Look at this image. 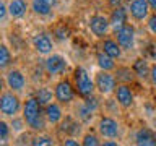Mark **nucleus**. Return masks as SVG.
<instances>
[{
	"label": "nucleus",
	"instance_id": "nucleus-28",
	"mask_svg": "<svg viewBox=\"0 0 156 146\" xmlns=\"http://www.w3.org/2000/svg\"><path fill=\"white\" fill-rule=\"evenodd\" d=\"M83 144L85 146H98L99 141H98V138L94 135H86L85 138H83Z\"/></svg>",
	"mask_w": 156,
	"mask_h": 146
},
{
	"label": "nucleus",
	"instance_id": "nucleus-8",
	"mask_svg": "<svg viewBox=\"0 0 156 146\" xmlns=\"http://www.w3.org/2000/svg\"><path fill=\"white\" fill-rule=\"evenodd\" d=\"M55 97L58 102L62 104H68V102L73 101L75 97V92H73V88L68 81H60L58 85L55 86Z\"/></svg>",
	"mask_w": 156,
	"mask_h": 146
},
{
	"label": "nucleus",
	"instance_id": "nucleus-27",
	"mask_svg": "<svg viewBox=\"0 0 156 146\" xmlns=\"http://www.w3.org/2000/svg\"><path fill=\"white\" fill-rule=\"evenodd\" d=\"M31 143L34 146H37V144H54V140L52 138H49V136H37V138H34Z\"/></svg>",
	"mask_w": 156,
	"mask_h": 146
},
{
	"label": "nucleus",
	"instance_id": "nucleus-7",
	"mask_svg": "<svg viewBox=\"0 0 156 146\" xmlns=\"http://www.w3.org/2000/svg\"><path fill=\"white\" fill-rule=\"evenodd\" d=\"M99 133L106 138H115L119 135V123L111 117H102L99 122Z\"/></svg>",
	"mask_w": 156,
	"mask_h": 146
},
{
	"label": "nucleus",
	"instance_id": "nucleus-25",
	"mask_svg": "<svg viewBox=\"0 0 156 146\" xmlns=\"http://www.w3.org/2000/svg\"><path fill=\"white\" fill-rule=\"evenodd\" d=\"M132 78H133V75H132V71L129 68H119L117 70V80L119 81L129 83V81H132Z\"/></svg>",
	"mask_w": 156,
	"mask_h": 146
},
{
	"label": "nucleus",
	"instance_id": "nucleus-2",
	"mask_svg": "<svg viewBox=\"0 0 156 146\" xmlns=\"http://www.w3.org/2000/svg\"><path fill=\"white\" fill-rule=\"evenodd\" d=\"M73 80H75V88H76V91H78V94H80V96L88 97V96L93 94L96 85H93L91 78L88 76V73H86L85 68L78 67L75 70V73H73Z\"/></svg>",
	"mask_w": 156,
	"mask_h": 146
},
{
	"label": "nucleus",
	"instance_id": "nucleus-4",
	"mask_svg": "<svg viewBox=\"0 0 156 146\" xmlns=\"http://www.w3.org/2000/svg\"><path fill=\"white\" fill-rule=\"evenodd\" d=\"M115 36H117V42L120 44L122 49L130 50L133 47V39H135V29L130 24H124L122 28L115 29Z\"/></svg>",
	"mask_w": 156,
	"mask_h": 146
},
{
	"label": "nucleus",
	"instance_id": "nucleus-18",
	"mask_svg": "<svg viewBox=\"0 0 156 146\" xmlns=\"http://www.w3.org/2000/svg\"><path fill=\"white\" fill-rule=\"evenodd\" d=\"M102 50H104L107 55H111V57H120V52H122V47H120V44L119 42H115V41H112V39H106L104 42H102Z\"/></svg>",
	"mask_w": 156,
	"mask_h": 146
},
{
	"label": "nucleus",
	"instance_id": "nucleus-24",
	"mask_svg": "<svg viewBox=\"0 0 156 146\" xmlns=\"http://www.w3.org/2000/svg\"><path fill=\"white\" fill-rule=\"evenodd\" d=\"M10 58H12V57H10V52H8L7 46H2V47H0V68L8 67Z\"/></svg>",
	"mask_w": 156,
	"mask_h": 146
},
{
	"label": "nucleus",
	"instance_id": "nucleus-38",
	"mask_svg": "<svg viewBox=\"0 0 156 146\" xmlns=\"http://www.w3.org/2000/svg\"><path fill=\"white\" fill-rule=\"evenodd\" d=\"M148 3H150V7L153 10H156V0H148Z\"/></svg>",
	"mask_w": 156,
	"mask_h": 146
},
{
	"label": "nucleus",
	"instance_id": "nucleus-1",
	"mask_svg": "<svg viewBox=\"0 0 156 146\" xmlns=\"http://www.w3.org/2000/svg\"><path fill=\"white\" fill-rule=\"evenodd\" d=\"M41 106L42 104L37 101V97H31V99L26 101V104L23 107V117L33 130L44 128V117H42Z\"/></svg>",
	"mask_w": 156,
	"mask_h": 146
},
{
	"label": "nucleus",
	"instance_id": "nucleus-17",
	"mask_svg": "<svg viewBox=\"0 0 156 146\" xmlns=\"http://www.w3.org/2000/svg\"><path fill=\"white\" fill-rule=\"evenodd\" d=\"M26 8H28V5L24 0H12L8 5V12L13 18H21L26 13Z\"/></svg>",
	"mask_w": 156,
	"mask_h": 146
},
{
	"label": "nucleus",
	"instance_id": "nucleus-6",
	"mask_svg": "<svg viewBox=\"0 0 156 146\" xmlns=\"http://www.w3.org/2000/svg\"><path fill=\"white\" fill-rule=\"evenodd\" d=\"M109 24H111V21L106 16H102V15H94V16H91V19H90V29L98 37L106 36L107 29H109Z\"/></svg>",
	"mask_w": 156,
	"mask_h": 146
},
{
	"label": "nucleus",
	"instance_id": "nucleus-32",
	"mask_svg": "<svg viewBox=\"0 0 156 146\" xmlns=\"http://www.w3.org/2000/svg\"><path fill=\"white\" fill-rule=\"evenodd\" d=\"M150 75H151V81H153V85L156 86V65L151 67V70H150Z\"/></svg>",
	"mask_w": 156,
	"mask_h": 146
},
{
	"label": "nucleus",
	"instance_id": "nucleus-15",
	"mask_svg": "<svg viewBox=\"0 0 156 146\" xmlns=\"http://www.w3.org/2000/svg\"><path fill=\"white\" fill-rule=\"evenodd\" d=\"M135 143L140 146H156V135L148 128H141L135 135Z\"/></svg>",
	"mask_w": 156,
	"mask_h": 146
},
{
	"label": "nucleus",
	"instance_id": "nucleus-39",
	"mask_svg": "<svg viewBox=\"0 0 156 146\" xmlns=\"http://www.w3.org/2000/svg\"><path fill=\"white\" fill-rule=\"evenodd\" d=\"M129 2H130V0H129ZM132 2H133V0H132Z\"/></svg>",
	"mask_w": 156,
	"mask_h": 146
},
{
	"label": "nucleus",
	"instance_id": "nucleus-33",
	"mask_svg": "<svg viewBox=\"0 0 156 146\" xmlns=\"http://www.w3.org/2000/svg\"><path fill=\"white\" fill-rule=\"evenodd\" d=\"M12 125H13V128H15V130H18V131L23 128V122H21V120H16V119L13 120V123H12Z\"/></svg>",
	"mask_w": 156,
	"mask_h": 146
},
{
	"label": "nucleus",
	"instance_id": "nucleus-22",
	"mask_svg": "<svg viewBox=\"0 0 156 146\" xmlns=\"http://www.w3.org/2000/svg\"><path fill=\"white\" fill-rule=\"evenodd\" d=\"M133 70H135V73L138 75L140 78H146L148 76V65H146V62L145 60H141V58H138L135 63H133Z\"/></svg>",
	"mask_w": 156,
	"mask_h": 146
},
{
	"label": "nucleus",
	"instance_id": "nucleus-5",
	"mask_svg": "<svg viewBox=\"0 0 156 146\" xmlns=\"http://www.w3.org/2000/svg\"><path fill=\"white\" fill-rule=\"evenodd\" d=\"M96 88L101 94H109L115 89V76H112L111 73L106 70L96 75Z\"/></svg>",
	"mask_w": 156,
	"mask_h": 146
},
{
	"label": "nucleus",
	"instance_id": "nucleus-21",
	"mask_svg": "<svg viewBox=\"0 0 156 146\" xmlns=\"http://www.w3.org/2000/svg\"><path fill=\"white\" fill-rule=\"evenodd\" d=\"M60 131L68 133V135H75L76 131H80V127H78V123L72 119V117H65V120H63L62 125H60Z\"/></svg>",
	"mask_w": 156,
	"mask_h": 146
},
{
	"label": "nucleus",
	"instance_id": "nucleus-26",
	"mask_svg": "<svg viewBox=\"0 0 156 146\" xmlns=\"http://www.w3.org/2000/svg\"><path fill=\"white\" fill-rule=\"evenodd\" d=\"M91 115H93V110L86 104L81 106V107H78V117H80L83 122H88V120L91 119Z\"/></svg>",
	"mask_w": 156,
	"mask_h": 146
},
{
	"label": "nucleus",
	"instance_id": "nucleus-20",
	"mask_svg": "<svg viewBox=\"0 0 156 146\" xmlns=\"http://www.w3.org/2000/svg\"><path fill=\"white\" fill-rule=\"evenodd\" d=\"M98 65H99L102 70H106V71H109L112 70V68L115 67V63H114V57H111V55H107V54L102 50L98 54Z\"/></svg>",
	"mask_w": 156,
	"mask_h": 146
},
{
	"label": "nucleus",
	"instance_id": "nucleus-29",
	"mask_svg": "<svg viewBox=\"0 0 156 146\" xmlns=\"http://www.w3.org/2000/svg\"><path fill=\"white\" fill-rule=\"evenodd\" d=\"M8 138V125L5 122H0V141H7Z\"/></svg>",
	"mask_w": 156,
	"mask_h": 146
},
{
	"label": "nucleus",
	"instance_id": "nucleus-37",
	"mask_svg": "<svg viewBox=\"0 0 156 146\" xmlns=\"http://www.w3.org/2000/svg\"><path fill=\"white\" fill-rule=\"evenodd\" d=\"M63 144H65V146H76L78 143H76V141H73V140H65V141H63Z\"/></svg>",
	"mask_w": 156,
	"mask_h": 146
},
{
	"label": "nucleus",
	"instance_id": "nucleus-11",
	"mask_svg": "<svg viewBox=\"0 0 156 146\" xmlns=\"http://www.w3.org/2000/svg\"><path fill=\"white\" fill-rule=\"evenodd\" d=\"M7 85H8L10 89H13V91H21L24 88V85H26V80H24L21 71L12 70V71H8V75H7Z\"/></svg>",
	"mask_w": 156,
	"mask_h": 146
},
{
	"label": "nucleus",
	"instance_id": "nucleus-23",
	"mask_svg": "<svg viewBox=\"0 0 156 146\" xmlns=\"http://www.w3.org/2000/svg\"><path fill=\"white\" fill-rule=\"evenodd\" d=\"M37 101L41 102L42 106L51 104V101H52V92L49 91L47 88H41V89L37 91Z\"/></svg>",
	"mask_w": 156,
	"mask_h": 146
},
{
	"label": "nucleus",
	"instance_id": "nucleus-16",
	"mask_svg": "<svg viewBox=\"0 0 156 146\" xmlns=\"http://www.w3.org/2000/svg\"><path fill=\"white\" fill-rule=\"evenodd\" d=\"M111 24L114 26L115 29H119L122 28L124 24L127 23V13H125V8H122V7H115V10L112 12L111 15Z\"/></svg>",
	"mask_w": 156,
	"mask_h": 146
},
{
	"label": "nucleus",
	"instance_id": "nucleus-12",
	"mask_svg": "<svg viewBox=\"0 0 156 146\" xmlns=\"http://www.w3.org/2000/svg\"><path fill=\"white\" fill-rule=\"evenodd\" d=\"M115 97H117V101H119V104L122 107H130L132 102H133V92H132V89L127 85L117 86Z\"/></svg>",
	"mask_w": 156,
	"mask_h": 146
},
{
	"label": "nucleus",
	"instance_id": "nucleus-19",
	"mask_svg": "<svg viewBox=\"0 0 156 146\" xmlns=\"http://www.w3.org/2000/svg\"><path fill=\"white\" fill-rule=\"evenodd\" d=\"M46 117L51 123H57L62 120V110L57 104H47L46 106Z\"/></svg>",
	"mask_w": 156,
	"mask_h": 146
},
{
	"label": "nucleus",
	"instance_id": "nucleus-10",
	"mask_svg": "<svg viewBox=\"0 0 156 146\" xmlns=\"http://www.w3.org/2000/svg\"><path fill=\"white\" fill-rule=\"evenodd\" d=\"M150 12L148 0H133L130 5V13L135 19H145Z\"/></svg>",
	"mask_w": 156,
	"mask_h": 146
},
{
	"label": "nucleus",
	"instance_id": "nucleus-31",
	"mask_svg": "<svg viewBox=\"0 0 156 146\" xmlns=\"http://www.w3.org/2000/svg\"><path fill=\"white\" fill-rule=\"evenodd\" d=\"M148 28H150V31L151 33H154L156 34V12L150 16V19H148Z\"/></svg>",
	"mask_w": 156,
	"mask_h": 146
},
{
	"label": "nucleus",
	"instance_id": "nucleus-34",
	"mask_svg": "<svg viewBox=\"0 0 156 146\" xmlns=\"http://www.w3.org/2000/svg\"><path fill=\"white\" fill-rule=\"evenodd\" d=\"M55 34H57L58 39H65V37H67V31H65V29H57Z\"/></svg>",
	"mask_w": 156,
	"mask_h": 146
},
{
	"label": "nucleus",
	"instance_id": "nucleus-9",
	"mask_svg": "<svg viewBox=\"0 0 156 146\" xmlns=\"http://www.w3.org/2000/svg\"><path fill=\"white\" fill-rule=\"evenodd\" d=\"M65 67H67V62L62 55H51L46 60V70H47V73H51V75H58V73H62L65 70Z\"/></svg>",
	"mask_w": 156,
	"mask_h": 146
},
{
	"label": "nucleus",
	"instance_id": "nucleus-30",
	"mask_svg": "<svg viewBox=\"0 0 156 146\" xmlns=\"http://www.w3.org/2000/svg\"><path fill=\"white\" fill-rule=\"evenodd\" d=\"M86 106L90 107L93 112H94L96 107H98V99H96V97H93V96H88L86 97Z\"/></svg>",
	"mask_w": 156,
	"mask_h": 146
},
{
	"label": "nucleus",
	"instance_id": "nucleus-13",
	"mask_svg": "<svg viewBox=\"0 0 156 146\" xmlns=\"http://www.w3.org/2000/svg\"><path fill=\"white\" fill-rule=\"evenodd\" d=\"M33 46L39 54H49L52 50V41L47 34H37V36H34Z\"/></svg>",
	"mask_w": 156,
	"mask_h": 146
},
{
	"label": "nucleus",
	"instance_id": "nucleus-3",
	"mask_svg": "<svg viewBox=\"0 0 156 146\" xmlns=\"http://www.w3.org/2000/svg\"><path fill=\"white\" fill-rule=\"evenodd\" d=\"M0 110L3 115L13 117L20 110V99L13 92H3L0 97Z\"/></svg>",
	"mask_w": 156,
	"mask_h": 146
},
{
	"label": "nucleus",
	"instance_id": "nucleus-36",
	"mask_svg": "<svg viewBox=\"0 0 156 146\" xmlns=\"http://www.w3.org/2000/svg\"><path fill=\"white\" fill-rule=\"evenodd\" d=\"M109 2V5H112V7H120L122 0H107Z\"/></svg>",
	"mask_w": 156,
	"mask_h": 146
},
{
	"label": "nucleus",
	"instance_id": "nucleus-35",
	"mask_svg": "<svg viewBox=\"0 0 156 146\" xmlns=\"http://www.w3.org/2000/svg\"><path fill=\"white\" fill-rule=\"evenodd\" d=\"M5 16H7V7L2 3V5H0V18L5 19Z\"/></svg>",
	"mask_w": 156,
	"mask_h": 146
},
{
	"label": "nucleus",
	"instance_id": "nucleus-14",
	"mask_svg": "<svg viewBox=\"0 0 156 146\" xmlns=\"http://www.w3.org/2000/svg\"><path fill=\"white\" fill-rule=\"evenodd\" d=\"M55 2L57 0H33V12L41 16H47L55 7Z\"/></svg>",
	"mask_w": 156,
	"mask_h": 146
}]
</instances>
